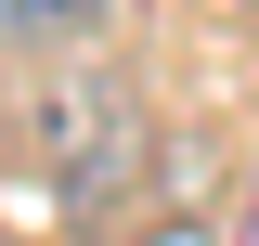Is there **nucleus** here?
<instances>
[{"label": "nucleus", "instance_id": "obj_1", "mask_svg": "<svg viewBox=\"0 0 259 246\" xmlns=\"http://www.w3.org/2000/svg\"><path fill=\"white\" fill-rule=\"evenodd\" d=\"M39 169H52L65 208H104V194L143 169V104L117 78H52L39 91Z\"/></svg>", "mask_w": 259, "mask_h": 246}, {"label": "nucleus", "instance_id": "obj_3", "mask_svg": "<svg viewBox=\"0 0 259 246\" xmlns=\"http://www.w3.org/2000/svg\"><path fill=\"white\" fill-rule=\"evenodd\" d=\"M168 246H207V233H168Z\"/></svg>", "mask_w": 259, "mask_h": 246}, {"label": "nucleus", "instance_id": "obj_2", "mask_svg": "<svg viewBox=\"0 0 259 246\" xmlns=\"http://www.w3.org/2000/svg\"><path fill=\"white\" fill-rule=\"evenodd\" d=\"M104 0H0V39L13 52H65V39H91Z\"/></svg>", "mask_w": 259, "mask_h": 246}]
</instances>
